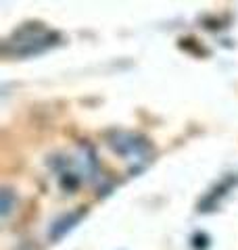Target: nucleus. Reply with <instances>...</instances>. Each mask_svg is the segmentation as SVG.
<instances>
[{"label":"nucleus","mask_w":238,"mask_h":250,"mask_svg":"<svg viewBox=\"0 0 238 250\" xmlns=\"http://www.w3.org/2000/svg\"><path fill=\"white\" fill-rule=\"evenodd\" d=\"M54 169H57V177L63 190H73L88 177H92L94 169H96V161H94V154L88 146H79L75 148V152L54 161Z\"/></svg>","instance_id":"f257e3e1"},{"label":"nucleus","mask_w":238,"mask_h":250,"mask_svg":"<svg viewBox=\"0 0 238 250\" xmlns=\"http://www.w3.org/2000/svg\"><path fill=\"white\" fill-rule=\"evenodd\" d=\"M50 31H46L40 25H27L19 29L15 34L13 40H9L4 44V50H9L11 46H15V54H36L40 50H44L50 42Z\"/></svg>","instance_id":"f03ea898"},{"label":"nucleus","mask_w":238,"mask_h":250,"mask_svg":"<svg viewBox=\"0 0 238 250\" xmlns=\"http://www.w3.org/2000/svg\"><path fill=\"white\" fill-rule=\"evenodd\" d=\"M111 146H113V150L119 152L123 156L125 161L130 163H146L148 161V152L150 148L146 144V140H142L138 136L134 134H123V131H119V134H115L113 138H111Z\"/></svg>","instance_id":"7ed1b4c3"}]
</instances>
